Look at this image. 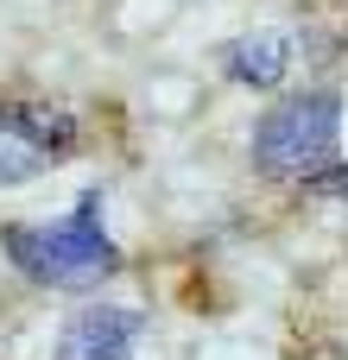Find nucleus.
<instances>
[{"label":"nucleus","instance_id":"1","mask_svg":"<svg viewBox=\"0 0 348 360\" xmlns=\"http://www.w3.org/2000/svg\"><path fill=\"white\" fill-rule=\"evenodd\" d=\"M0 253L13 259V272L25 285H38V291H76V297L101 291L127 266V253L101 228V190L95 184L57 221H6L0 228Z\"/></svg>","mask_w":348,"mask_h":360},{"label":"nucleus","instance_id":"2","mask_svg":"<svg viewBox=\"0 0 348 360\" xmlns=\"http://www.w3.org/2000/svg\"><path fill=\"white\" fill-rule=\"evenodd\" d=\"M342 152V89H298L273 101L254 127V171L273 184H304Z\"/></svg>","mask_w":348,"mask_h":360},{"label":"nucleus","instance_id":"3","mask_svg":"<svg viewBox=\"0 0 348 360\" xmlns=\"http://www.w3.org/2000/svg\"><path fill=\"white\" fill-rule=\"evenodd\" d=\"M82 139L70 108L51 101H0V190H19L44 177L57 158H70Z\"/></svg>","mask_w":348,"mask_h":360},{"label":"nucleus","instance_id":"4","mask_svg":"<svg viewBox=\"0 0 348 360\" xmlns=\"http://www.w3.org/2000/svg\"><path fill=\"white\" fill-rule=\"evenodd\" d=\"M146 342V316L133 304H82L57 329L51 360H133Z\"/></svg>","mask_w":348,"mask_h":360},{"label":"nucleus","instance_id":"5","mask_svg":"<svg viewBox=\"0 0 348 360\" xmlns=\"http://www.w3.org/2000/svg\"><path fill=\"white\" fill-rule=\"evenodd\" d=\"M292 57H298V38L292 32H241L228 51H222V70H228V82H241V89H279L285 76H292Z\"/></svg>","mask_w":348,"mask_h":360},{"label":"nucleus","instance_id":"6","mask_svg":"<svg viewBox=\"0 0 348 360\" xmlns=\"http://www.w3.org/2000/svg\"><path fill=\"white\" fill-rule=\"evenodd\" d=\"M304 190H323V196H342V202H348V171H342V165H323L317 177H304Z\"/></svg>","mask_w":348,"mask_h":360}]
</instances>
